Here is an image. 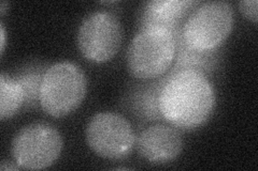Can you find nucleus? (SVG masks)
I'll use <instances>...</instances> for the list:
<instances>
[{"label": "nucleus", "instance_id": "dca6fc26", "mask_svg": "<svg viewBox=\"0 0 258 171\" xmlns=\"http://www.w3.org/2000/svg\"><path fill=\"white\" fill-rule=\"evenodd\" d=\"M9 7H10L9 3H6V2H4V3L0 4V13L4 14V13L6 12V10H7V9H9Z\"/></svg>", "mask_w": 258, "mask_h": 171}, {"label": "nucleus", "instance_id": "ddd939ff", "mask_svg": "<svg viewBox=\"0 0 258 171\" xmlns=\"http://www.w3.org/2000/svg\"><path fill=\"white\" fill-rule=\"evenodd\" d=\"M42 77L43 75L40 74L39 72H30L16 79L21 84L24 93H25V103L27 102L31 104L39 101Z\"/></svg>", "mask_w": 258, "mask_h": 171}, {"label": "nucleus", "instance_id": "1a4fd4ad", "mask_svg": "<svg viewBox=\"0 0 258 171\" xmlns=\"http://www.w3.org/2000/svg\"><path fill=\"white\" fill-rule=\"evenodd\" d=\"M198 2L191 0H152L144 4L141 12L140 29L163 28L177 37L181 35L182 22Z\"/></svg>", "mask_w": 258, "mask_h": 171}, {"label": "nucleus", "instance_id": "f03ea898", "mask_svg": "<svg viewBox=\"0 0 258 171\" xmlns=\"http://www.w3.org/2000/svg\"><path fill=\"white\" fill-rule=\"evenodd\" d=\"M86 91L87 79L83 71L75 63L61 61L43 74L39 103L47 115L62 118L80 107Z\"/></svg>", "mask_w": 258, "mask_h": 171}, {"label": "nucleus", "instance_id": "2eb2a0df", "mask_svg": "<svg viewBox=\"0 0 258 171\" xmlns=\"http://www.w3.org/2000/svg\"><path fill=\"white\" fill-rule=\"evenodd\" d=\"M0 38H2V42H0V51H2V55H4L5 52V46H6V30H5V26L4 24H0Z\"/></svg>", "mask_w": 258, "mask_h": 171}, {"label": "nucleus", "instance_id": "4468645a", "mask_svg": "<svg viewBox=\"0 0 258 171\" xmlns=\"http://www.w3.org/2000/svg\"><path fill=\"white\" fill-rule=\"evenodd\" d=\"M257 7H258L257 0H244V2L239 3V8L242 14H243L247 20L252 21L254 24H257L258 22Z\"/></svg>", "mask_w": 258, "mask_h": 171}, {"label": "nucleus", "instance_id": "20e7f679", "mask_svg": "<svg viewBox=\"0 0 258 171\" xmlns=\"http://www.w3.org/2000/svg\"><path fill=\"white\" fill-rule=\"evenodd\" d=\"M235 23L232 7L226 2H208L194 10L182 26L185 45L198 52H212L228 38Z\"/></svg>", "mask_w": 258, "mask_h": 171}, {"label": "nucleus", "instance_id": "9d476101", "mask_svg": "<svg viewBox=\"0 0 258 171\" xmlns=\"http://www.w3.org/2000/svg\"><path fill=\"white\" fill-rule=\"evenodd\" d=\"M24 103L25 93L21 84L3 73L0 75V119L5 121L12 118Z\"/></svg>", "mask_w": 258, "mask_h": 171}, {"label": "nucleus", "instance_id": "6e6552de", "mask_svg": "<svg viewBox=\"0 0 258 171\" xmlns=\"http://www.w3.org/2000/svg\"><path fill=\"white\" fill-rule=\"evenodd\" d=\"M184 141L172 126L155 124L139 135L137 141L140 155L152 164H168L181 155Z\"/></svg>", "mask_w": 258, "mask_h": 171}, {"label": "nucleus", "instance_id": "f8f14e48", "mask_svg": "<svg viewBox=\"0 0 258 171\" xmlns=\"http://www.w3.org/2000/svg\"><path fill=\"white\" fill-rule=\"evenodd\" d=\"M161 85L155 87V89L153 87L148 89L147 91L142 93L140 99L136 103L137 108H139L143 115L150 120L163 118L158 109V94Z\"/></svg>", "mask_w": 258, "mask_h": 171}, {"label": "nucleus", "instance_id": "9b49d317", "mask_svg": "<svg viewBox=\"0 0 258 171\" xmlns=\"http://www.w3.org/2000/svg\"><path fill=\"white\" fill-rule=\"evenodd\" d=\"M212 52H198L191 50L185 45L181 35H179L176 37L177 58L172 73L182 70H195L204 73L207 70H211L212 62L214 60V55Z\"/></svg>", "mask_w": 258, "mask_h": 171}, {"label": "nucleus", "instance_id": "0eeeda50", "mask_svg": "<svg viewBox=\"0 0 258 171\" xmlns=\"http://www.w3.org/2000/svg\"><path fill=\"white\" fill-rule=\"evenodd\" d=\"M86 141L97 155L107 159H123L131 155L136 136L131 123L115 112H99L86 127Z\"/></svg>", "mask_w": 258, "mask_h": 171}, {"label": "nucleus", "instance_id": "f257e3e1", "mask_svg": "<svg viewBox=\"0 0 258 171\" xmlns=\"http://www.w3.org/2000/svg\"><path fill=\"white\" fill-rule=\"evenodd\" d=\"M215 93L207 76L199 71L172 73L158 94V109L168 123L181 129H195L212 116Z\"/></svg>", "mask_w": 258, "mask_h": 171}, {"label": "nucleus", "instance_id": "7ed1b4c3", "mask_svg": "<svg viewBox=\"0 0 258 171\" xmlns=\"http://www.w3.org/2000/svg\"><path fill=\"white\" fill-rule=\"evenodd\" d=\"M176 54V37L163 28H142L128 47L126 60L132 74L139 79H153L171 67Z\"/></svg>", "mask_w": 258, "mask_h": 171}, {"label": "nucleus", "instance_id": "423d86ee", "mask_svg": "<svg viewBox=\"0 0 258 171\" xmlns=\"http://www.w3.org/2000/svg\"><path fill=\"white\" fill-rule=\"evenodd\" d=\"M123 26L114 14L96 11L88 14L78 30L80 53L91 62L103 63L114 57L123 41Z\"/></svg>", "mask_w": 258, "mask_h": 171}, {"label": "nucleus", "instance_id": "39448f33", "mask_svg": "<svg viewBox=\"0 0 258 171\" xmlns=\"http://www.w3.org/2000/svg\"><path fill=\"white\" fill-rule=\"evenodd\" d=\"M62 146V137L57 129L48 123L36 122L22 127L15 134L11 152L20 168L41 170L57 160Z\"/></svg>", "mask_w": 258, "mask_h": 171}]
</instances>
